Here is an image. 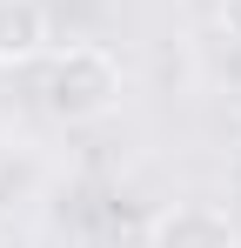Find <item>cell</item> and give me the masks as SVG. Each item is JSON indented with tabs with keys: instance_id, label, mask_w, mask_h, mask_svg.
Segmentation results:
<instances>
[{
	"instance_id": "cell-2",
	"label": "cell",
	"mask_w": 241,
	"mask_h": 248,
	"mask_svg": "<svg viewBox=\"0 0 241 248\" xmlns=\"http://www.w3.org/2000/svg\"><path fill=\"white\" fill-rule=\"evenodd\" d=\"M141 248H241V228L214 202H167L141 228Z\"/></svg>"
},
{
	"instance_id": "cell-3",
	"label": "cell",
	"mask_w": 241,
	"mask_h": 248,
	"mask_svg": "<svg viewBox=\"0 0 241 248\" xmlns=\"http://www.w3.org/2000/svg\"><path fill=\"white\" fill-rule=\"evenodd\" d=\"M54 54L47 0H0V67H40Z\"/></svg>"
},
{
	"instance_id": "cell-1",
	"label": "cell",
	"mask_w": 241,
	"mask_h": 248,
	"mask_svg": "<svg viewBox=\"0 0 241 248\" xmlns=\"http://www.w3.org/2000/svg\"><path fill=\"white\" fill-rule=\"evenodd\" d=\"M40 101L67 127H94L127 101V67L101 41H67L40 61Z\"/></svg>"
},
{
	"instance_id": "cell-4",
	"label": "cell",
	"mask_w": 241,
	"mask_h": 248,
	"mask_svg": "<svg viewBox=\"0 0 241 248\" xmlns=\"http://www.w3.org/2000/svg\"><path fill=\"white\" fill-rule=\"evenodd\" d=\"M214 20H221L228 41H241V0H214Z\"/></svg>"
}]
</instances>
